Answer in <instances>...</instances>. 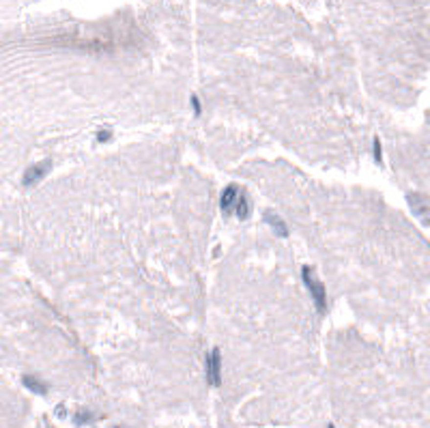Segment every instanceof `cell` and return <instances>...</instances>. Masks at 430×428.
Here are the masks:
<instances>
[{
  "label": "cell",
  "mask_w": 430,
  "mask_h": 428,
  "mask_svg": "<svg viewBox=\"0 0 430 428\" xmlns=\"http://www.w3.org/2000/svg\"><path fill=\"white\" fill-rule=\"evenodd\" d=\"M301 275H303V282H306V286L310 289V293H312L314 301H317L318 310L325 312V310H327V291H325V286L320 284L317 278H314V271L308 267V265L301 269Z\"/></svg>",
  "instance_id": "6da1fadb"
},
{
  "label": "cell",
  "mask_w": 430,
  "mask_h": 428,
  "mask_svg": "<svg viewBox=\"0 0 430 428\" xmlns=\"http://www.w3.org/2000/svg\"><path fill=\"white\" fill-rule=\"evenodd\" d=\"M206 379H209L211 385H220L222 383V355L220 349H213L211 355L206 357Z\"/></svg>",
  "instance_id": "7a4b0ae2"
},
{
  "label": "cell",
  "mask_w": 430,
  "mask_h": 428,
  "mask_svg": "<svg viewBox=\"0 0 430 428\" xmlns=\"http://www.w3.org/2000/svg\"><path fill=\"white\" fill-rule=\"evenodd\" d=\"M50 168H52V161H43V164H39V166H30L28 170H26L24 179H22V183H24L26 187L35 185L37 181H41V179L50 172Z\"/></svg>",
  "instance_id": "3957f363"
},
{
  "label": "cell",
  "mask_w": 430,
  "mask_h": 428,
  "mask_svg": "<svg viewBox=\"0 0 430 428\" xmlns=\"http://www.w3.org/2000/svg\"><path fill=\"white\" fill-rule=\"evenodd\" d=\"M407 200H409V204L413 207V213L415 215H422V220H424V226H428V203H426V198L424 196H420V194H409L407 196Z\"/></svg>",
  "instance_id": "277c9868"
},
{
  "label": "cell",
  "mask_w": 430,
  "mask_h": 428,
  "mask_svg": "<svg viewBox=\"0 0 430 428\" xmlns=\"http://www.w3.org/2000/svg\"><path fill=\"white\" fill-rule=\"evenodd\" d=\"M237 194H239V187L237 185H228L224 192H222V198H220V207L224 213H230L232 207H235V200H237Z\"/></svg>",
  "instance_id": "5b68a950"
},
{
  "label": "cell",
  "mask_w": 430,
  "mask_h": 428,
  "mask_svg": "<svg viewBox=\"0 0 430 428\" xmlns=\"http://www.w3.org/2000/svg\"><path fill=\"white\" fill-rule=\"evenodd\" d=\"M265 222H267V224H271V228H273L280 237H288V228H286V224H284V220H282V218H277V215H273L271 211H267V213H265Z\"/></svg>",
  "instance_id": "8992f818"
},
{
  "label": "cell",
  "mask_w": 430,
  "mask_h": 428,
  "mask_svg": "<svg viewBox=\"0 0 430 428\" xmlns=\"http://www.w3.org/2000/svg\"><path fill=\"white\" fill-rule=\"evenodd\" d=\"M22 383H24V385L28 387L30 392L39 394V396H45V394H47V385H45V383H41L39 379L30 377V375H24V377H22Z\"/></svg>",
  "instance_id": "52a82bcc"
},
{
  "label": "cell",
  "mask_w": 430,
  "mask_h": 428,
  "mask_svg": "<svg viewBox=\"0 0 430 428\" xmlns=\"http://www.w3.org/2000/svg\"><path fill=\"white\" fill-rule=\"evenodd\" d=\"M235 211H237V218H239V220H248V218H249V200H248L246 194L239 198Z\"/></svg>",
  "instance_id": "ba28073f"
},
{
  "label": "cell",
  "mask_w": 430,
  "mask_h": 428,
  "mask_svg": "<svg viewBox=\"0 0 430 428\" xmlns=\"http://www.w3.org/2000/svg\"><path fill=\"white\" fill-rule=\"evenodd\" d=\"M372 155H374V161L381 166L383 164V149H381V138H374L372 142Z\"/></svg>",
  "instance_id": "9c48e42d"
},
{
  "label": "cell",
  "mask_w": 430,
  "mask_h": 428,
  "mask_svg": "<svg viewBox=\"0 0 430 428\" xmlns=\"http://www.w3.org/2000/svg\"><path fill=\"white\" fill-rule=\"evenodd\" d=\"M73 422H75L78 426L89 424V422H92V413H89V411H78V413L73 415Z\"/></svg>",
  "instance_id": "30bf717a"
},
{
  "label": "cell",
  "mask_w": 430,
  "mask_h": 428,
  "mask_svg": "<svg viewBox=\"0 0 430 428\" xmlns=\"http://www.w3.org/2000/svg\"><path fill=\"white\" fill-rule=\"evenodd\" d=\"M189 101H192V106H194V114H196V116L203 114V106H200L198 95H192V99H189Z\"/></svg>",
  "instance_id": "8fae6325"
},
{
  "label": "cell",
  "mask_w": 430,
  "mask_h": 428,
  "mask_svg": "<svg viewBox=\"0 0 430 428\" xmlns=\"http://www.w3.org/2000/svg\"><path fill=\"white\" fill-rule=\"evenodd\" d=\"M110 138H112V134H110V132H106V129H101V132L97 134V140H99V142H108Z\"/></svg>",
  "instance_id": "7c38bea8"
},
{
  "label": "cell",
  "mask_w": 430,
  "mask_h": 428,
  "mask_svg": "<svg viewBox=\"0 0 430 428\" xmlns=\"http://www.w3.org/2000/svg\"><path fill=\"white\" fill-rule=\"evenodd\" d=\"M327 428H336V426H334V424H327Z\"/></svg>",
  "instance_id": "4fadbf2b"
},
{
  "label": "cell",
  "mask_w": 430,
  "mask_h": 428,
  "mask_svg": "<svg viewBox=\"0 0 430 428\" xmlns=\"http://www.w3.org/2000/svg\"><path fill=\"white\" fill-rule=\"evenodd\" d=\"M116 428H123V426H116Z\"/></svg>",
  "instance_id": "5bb4252c"
}]
</instances>
